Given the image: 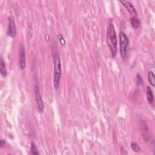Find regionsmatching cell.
<instances>
[{
    "label": "cell",
    "mask_w": 155,
    "mask_h": 155,
    "mask_svg": "<svg viewBox=\"0 0 155 155\" xmlns=\"http://www.w3.org/2000/svg\"><path fill=\"white\" fill-rule=\"evenodd\" d=\"M107 43L111 52V55L114 58L117 53V37L113 24L110 22L107 27Z\"/></svg>",
    "instance_id": "1"
},
{
    "label": "cell",
    "mask_w": 155,
    "mask_h": 155,
    "mask_svg": "<svg viewBox=\"0 0 155 155\" xmlns=\"http://www.w3.org/2000/svg\"><path fill=\"white\" fill-rule=\"evenodd\" d=\"M54 62V74H53V85L56 89H58L59 86V82L61 77L62 70L61 63L59 56L58 54H54L53 56Z\"/></svg>",
    "instance_id": "2"
},
{
    "label": "cell",
    "mask_w": 155,
    "mask_h": 155,
    "mask_svg": "<svg viewBox=\"0 0 155 155\" xmlns=\"http://www.w3.org/2000/svg\"><path fill=\"white\" fill-rule=\"evenodd\" d=\"M129 39L126 34L121 31L119 33V46L121 57L123 59H126L128 56Z\"/></svg>",
    "instance_id": "3"
},
{
    "label": "cell",
    "mask_w": 155,
    "mask_h": 155,
    "mask_svg": "<svg viewBox=\"0 0 155 155\" xmlns=\"http://www.w3.org/2000/svg\"><path fill=\"white\" fill-rule=\"evenodd\" d=\"M35 98H36V105H37V108L40 113H42L44 110V103L42 101V98L41 96V94L39 91V87L36 85L35 88Z\"/></svg>",
    "instance_id": "4"
},
{
    "label": "cell",
    "mask_w": 155,
    "mask_h": 155,
    "mask_svg": "<svg viewBox=\"0 0 155 155\" xmlns=\"http://www.w3.org/2000/svg\"><path fill=\"white\" fill-rule=\"evenodd\" d=\"M19 68L21 70L25 68L26 65V59H25V51L23 44H21L19 50Z\"/></svg>",
    "instance_id": "5"
},
{
    "label": "cell",
    "mask_w": 155,
    "mask_h": 155,
    "mask_svg": "<svg viewBox=\"0 0 155 155\" xmlns=\"http://www.w3.org/2000/svg\"><path fill=\"white\" fill-rule=\"evenodd\" d=\"M120 2L124 5V7L127 9V10L133 16L137 17V13L136 12V8L133 6V5L129 1H119Z\"/></svg>",
    "instance_id": "6"
},
{
    "label": "cell",
    "mask_w": 155,
    "mask_h": 155,
    "mask_svg": "<svg viewBox=\"0 0 155 155\" xmlns=\"http://www.w3.org/2000/svg\"><path fill=\"white\" fill-rule=\"evenodd\" d=\"M7 33L8 36L14 38L16 34V27L14 21L10 18L8 19V30Z\"/></svg>",
    "instance_id": "7"
},
{
    "label": "cell",
    "mask_w": 155,
    "mask_h": 155,
    "mask_svg": "<svg viewBox=\"0 0 155 155\" xmlns=\"http://www.w3.org/2000/svg\"><path fill=\"white\" fill-rule=\"evenodd\" d=\"M146 95H147V100H148V102H149V104H150L151 105H154V97L153 90L148 86L147 87Z\"/></svg>",
    "instance_id": "8"
},
{
    "label": "cell",
    "mask_w": 155,
    "mask_h": 155,
    "mask_svg": "<svg viewBox=\"0 0 155 155\" xmlns=\"http://www.w3.org/2000/svg\"><path fill=\"white\" fill-rule=\"evenodd\" d=\"M0 71L1 75L4 77L5 78L7 76V69L5 64V62L4 61L3 59L1 58V61H0Z\"/></svg>",
    "instance_id": "9"
},
{
    "label": "cell",
    "mask_w": 155,
    "mask_h": 155,
    "mask_svg": "<svg viewBox=\"0 0 155 155\" xmlns=\"http://www.w3.org/2000/svg\"><path fill=\"white\" fill-rule=\"evenodd\" d=\"M130 23H131V26L134 28L136 29L140 26V21L137 17H133V16L132 18H130Z\"/></svg>",
    "instance_id": "10"
},
{
    "label": "cell",
    "mask_w": 155,
    "mask_h": 155,
    "mask_svg": "<svg viewBox=\"0 0 155 155\" xmlns=\"http://www.w3.org/2000/svg\"><path fill=\"white\" fill-rule=\"evenodd\" d=\"M148 80L149 83L153 86L154 87L155 85V76L153 71H150L148 73Z\"/></svg>",
    "instance_id": "11"
},
{
    "label": "cell",
    "mask_w": 155,
    "mask_h": 155,
    "mask_svg": "<svg viewBox=\"0 0 155 155\" xmlns=\"http://www.w3.org/2000/svg\"><path fill=\"white\" fill-rule=\"evenodd\" d=\"M131 147L134 152H139L141 150L139 145L136 142H133L131 143Z\"/></svg>",
    "instance_id": "12"
},
{
    "label": "cell",
    "mask_w": 155,
    "mask_h": 155,
    "mask_svg": "<svg viewBox=\"0 0 155 155\" xmlns=\"http://www.w3.org/2000/svg\"><path fill=\"white\" fill-rule=\"evenodd\" d=\"M31 151L33 154H39V151L37 147L33 142H31Z\"/></svg>",
    "instance_id": "13"
},
{
    "label": "cell",
    "mask_w": 155,
    "mask_h": 155,
    "mask_svg": "<svg viewBox=\"0 0 155 155\" xmlns=\"http://www.w3.org/2000/svg\"><path fill=\"white\" fill-rule=\"evenodd\" d=\"M5 143V141L4 140H2V139H1V147L4 145V143Z\"/></svg>",
    "instance_id": "14"
}]
</instances>
